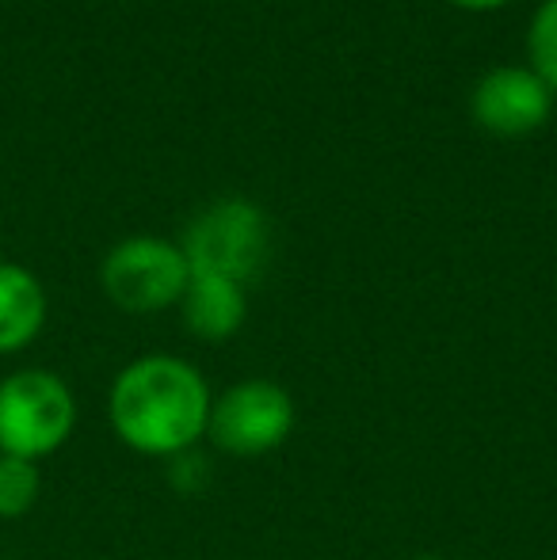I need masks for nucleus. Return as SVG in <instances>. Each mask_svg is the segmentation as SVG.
<instances>
[{
    "label": "nucleus",
    "mask_w": 557,
    "mask_h": 560,
    "mask_svg": "<svg viewBox=\"0 0 557 560\" xmlns=\"http://www.w3.org/2000/svg\"><path fill=\"white\" fill-rule=\"evenodd\" d=\"M210 393L199 366L176 354H141L115 374L107 416L123 446L146 457H176L207 435Z\"/></svg>",
    "instance_id": "1"
},
{
    "label": "nucleus",
    "mask_w": 557,
    "mask_h": 560,
    "mask_svg": "<svg viewBox=\"0 0 557 560\" xmlns=\"http://www.w3.org/2000/svg\"><path fill=\"white\" fill-rule=\"evenodd\" d=\"M531 73L557 96V0H546L527 31Z\"/></svg>",
    "instance_id": "10"
},
{
    "label": "nucleus",
    "mask_w": 557,
    "mask_h": 560,
    "mask_svg": "<svg viewBox=\"0 0 557 560\" xmlns=\"http://www.w3.org/2000/svg\"><path fill=\"white\" fill-rule=\"evenodd\" d=\"M43 477L27 457L0 454V518H23L38 503Z\"/></svg>",
    "instance_id": "9"
},
{
    "label": "nucleus",
    "mask_w": 557,
    "mask_h": 560,
    "mask_svg": "<svg viewBox=\"0 0 557 560\" xmlns=\"http://www.w3.org/2000/svg\"><path fill=\"white\" fill-rule=\"evenodd\" d=\"M454 8H466V12H492V8L508 4V0H446Z\"/></svg>",
    "instance_id": "11"
},
{
    "label": "nucleus",
    "mask_w": 557,
    "mask_h": 560,
    "mask_svg": "<svg viewBox=\"0 0 557 560\" xmlns=\"http://www.w3.org/2000/svg\"><path fill=\"white\" fill-rule=\"evenodd\" d=\"M294 431V397L271 377H245L210 400L207 435L233 457H260L279 450Z\"/></svg>",
    "instance_id": "4"
},
{
    "label": "nucleus",
    "mask_w": 557,
    "mask_h": 560,
    "mask_svg": "<svg viewBox=\"0 0 557 560\" xmlns=\"http://www.w3.org/2000/svg\"><path fill=\"white\" fill-rule=\"evenodd\" d=\"M46 325V290L27 267L0 259V354H15Z\"/></svg>",
    "instance_id": "8"
},
{
    "label": "nucleus",
    "mask_w": 557,
    "mask_h": 560,
    "mask_svg": "<svg viewBox=\"0 0 557 560\" xmlns=\"http://www.w3.org/2000/svg\"><path fill=\"white\" fill-rule=\"evenodd\" d=\"M413 560H446V557H436V553H420V557H413Z\"/></svg>",
    "instance_id": "12"
},
{
    "label": "nucleus",
    "mask_w": 557,
    "mask_h": 560,
    "mask_svg": "<svg viewBox=\"0 0 557 560\" xmlns=\"http://www.w3.org/2000/svg\"><path fill=\"white\" fill-rule=\"evenodd\" d=\"M77 428L73 389L50 370H15L0 382V454L38 457L69 443Z\"/></svg>",
    "instance_id": "2"
},
{
    "label": "nucleus",
    "mask_w": 557,
    "mask_h": 560,
    "mask_svg": "<svg viewBox=\"0 0 557 560\" xmlns=\"http://www.w3.org/2000/svg\"><path fill=\"white\" fill-rule=\"evenodd\" d=\"M100 282L123 313L146 317V313L179 305L187 282H192V267H187L179 244H169L161 236H127L107 252Z\"/></svg>",
    "instance_id": "5"
},
{
    "label": "nucleus",
    "mask_w": 557,
    "mask_h": 560,
    "mask_svg": "<svg viewBox=\"0 0 557 560\" xmlns=\"http://www.w3.org/2000/svg\"><path fill=\"white\" fill-rule=\"evenodd\" d=\"M179 313L192 336L207 339V343H222V339L237 336L248 317V298L245 287L222 275H192L184 298H179Z\"/></svg>",
    "instance_id": "7"
},
{
    "label": "nucleus",
    "mask_w": 557,
    "mask_h": 560,
    "mask_svg": "<svg viewBox=\"0 0 557 560\" xmlns=\"http://www.w3.org/2000/svg\"><path fill=\"white\" fill-rule=\"evenodd\" d=\"M268 218L248 199H218L187 225L184 252L192 275H222L245 287L268 259Z\"/></svg>",
    "instance_id": "3"
},
{
    "label": "nucleus",
    "mask_w": 557,
    "mask_h": 560,
    "mask_svg": "<svg viewBox=\"0 0 557 560\" xmlns=\"http://www.w3.org/2000/svg\"><path fill=\"white\" fill-rule=\"evenodd\" d=\"M554 92L531 69H492L474 89V118L497 138H523L550 118Z\"/></svg>",
    "instance_id": "6"
}]
</instances>
